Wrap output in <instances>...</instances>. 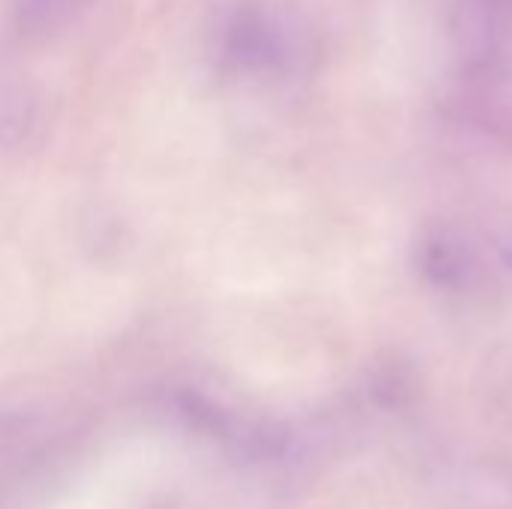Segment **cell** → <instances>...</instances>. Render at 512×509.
<instances>
[{
  "instance_id": "cell-1",
  "label": "cell",
  "mask_w": 512,
  "mask_h": 509,
  "mask_svg": "<svg viewBox=\"0 0 512 509\" xmlns=\"http://www.w3.org/2000/svg\"><path fill=\"white\" fill-rule=\"evenodd\" d=\"M216 60L246 78H282L306 54L300 24L270 0H234L216 15Z\"/></svg>"
},
{
  "instance_id": "cell-2",
  "label": "cell",
  "mask_w": 512,
  "mask_h": 509,
  "mask_svg": "<svg viewBox=\"0 0 512 509\" xmlns=\"http://www.w3.org/2000/svg\"><path fill=\"white\" fill-rule=\"evenodd\" d=\"M414 264L423 282L441 294L486 291V228L432 222L417 237Z\"/></svg>"
},
{
  "instance_id": "cell-3",
  "label": "cell",
  "mask_w": 512,
  "mask_h": 509,
  "mask_svg": "<svg viewBox=\"0 0 512 509\" xmlns=\"http://www.w3.org/2000/svg\"><path fill=\"white\" fill-rule=\"evenodd\" d=\"M456 27L468 75L498 87L512 72V0H456Z\"/></svg>"
},
{
  "instance_id": "cell-4",
  "label": "cell",
  "mask_w": 512,
  "mask_h": 509,
  "mask_svg": "<svg viewBox=\"0 0 512 509\" xmlns=\"http://www.w3.org/2000/svg\"><path fill=\"white\" fill-rule=\"evenodd\" d=\"M15 18L24 33H51L63 21H69L84 0H12Z\"/></svg>"
},
{
  "instance_id": "cell-5",
  "label": "cell",
  "mask_w": 512,
  "mask_h": 509,
  "mask_svg": "<svg viewBox=\"0 0 512 509\" xmlns=\"http://www.w3.org/2000/svg\"><path fill=\"white\" fill-rule=\"evenodd\" d=\"M375 393L384 405H405L414 393H417V375L408 363L402 360H393V363H384V369L378 372V381H375Z\"/></svg>"
}]
</instances>
